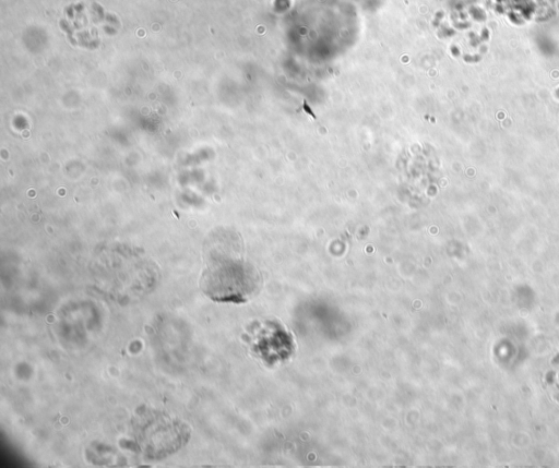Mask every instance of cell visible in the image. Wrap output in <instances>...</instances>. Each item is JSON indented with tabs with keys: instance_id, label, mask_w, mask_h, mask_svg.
Here are the masks:
<instances>
[{
	"instance_id": "2",
	"label": "cell",
	"mask_w": 559,
	"mask_h": 468,
	"mask_svg": "<svg viewBox=\"0 0 559 468\" xmlns=\"http://www.w3.org/2000/svg\"><path fill=\"white\" fill-rule=\"evenodd\" d=\"M251 349L266 365L287 360L294 352L293 335L280 323L267 321L253 332Z\"/></svg>"
},
{
	"instance_id": "1",
	"label": "cell",
	"mask_w": 559,
	"mask_h": 468,
	"mask_svg": "<svg viewBox=\"0 0 559 468\" xmlns=\"http://www.w3.org/2000/svg\"><path fill=\"white\" fill-rule=\"evenodd\" d=\"M139 444L145 449L147 456H167L176 452L188 439L182 422L169 419L164 413L150 412L138 428Z\"/></svg>"
}]
</instances>
